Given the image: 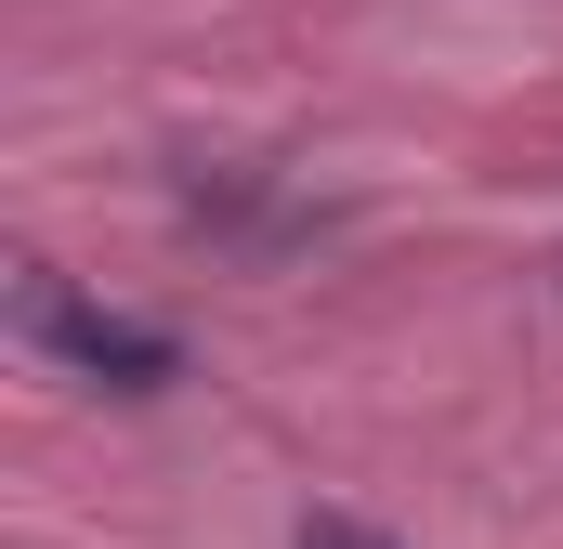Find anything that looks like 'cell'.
I'll return each instance as SVG.
<instances>
[{
	"mask_svg": "<svg viewBox=\"0 0 563 549\" xmlns=\"http://www.w3.org/2000/svg\"><path fill=\"white\" fill-rule=\"evenodd\" d=\"M26 340H40L53 367L106 380V393H170V380H184V340H170V327H144V314H106V301H79L66 274H26Z\"/></svg>",
	"mask_w": 563,
	"mask_h": 549,
	"instance_id": "1",
	"label": "cell"
},
{
	"mask_svg": "<svg viewBox=\"0 0 563 549\" xmlns=\"http://www.w3.org/2000/svg\"><path fill=\"white\" fill-rule=\"evenodd\" d=\"M288 549H394V537L354 524V511H301V537H288Z\"/></svg>",
	"mask_w": 563,
	"mask_h": 549,
	"instance_id": "2",
	"label": "cell"
}]
</instances>
